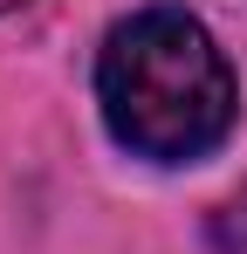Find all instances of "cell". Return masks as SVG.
<instances>
[{
  "mask_svg": "<svg viewBox=\"0 0 247 254\" xmlns=\"http://www.w3.org/2000/svg\"><path fill=\"white\" fill-rule=\"evenodd\" d=\"M96 103L110 137L151 165H192L220 151L241 117L234 69L206 21L185 7H137L103 35Z\"/></svg>",
  "mask_w": 247,
  "mask_h": 254,
  "instance_id": "1",
  "label": "cell"
},
{
  "mask_svg": "<svg viewBox=\"0 0 247 254\" xmlns=\"http://www.w3.org/2000/svg\"><path fill=\"white\" fill-rule=\"evenodd\" d=\"M14 7H21V0H0V14H14Z\"/></svg>",
  "mask_w": 247,
  "mask_h": 254,
  "instance_id": "2",
  "label": "cell"
}]
</instances>
